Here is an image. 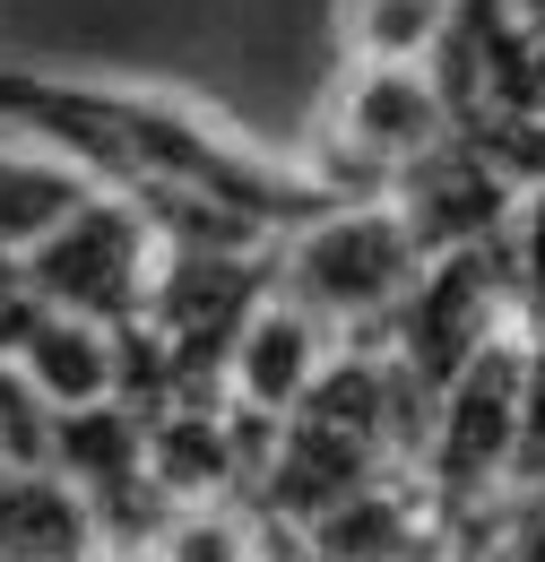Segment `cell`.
<instances>
[{
  "mask_svg": "<svg viewBox=\"0 0 545 562\" xmlns=\"http://www.w3.org/2000/svg\"><path fill=\"white\" fill-rule=\"evenodd\" d=\"M96 182L53 147H0V260H26Z\"/></svg>",
  "mask_w": 545,
  "mask_h": 562,
  "instance_id": "5",
  "label": "cell"
},
{
  "mask_svg": "<svg viewBox=\"0 0 545 562\" xmlns=\"http://www.w3.org/2000/svg\"><path fill=\"white\" fill-rule=\"evenodd\" d=\"M424 260L433 251H424V234L408 225L399 200H355V209L277 243V294L338 338V329H364V321H399Z\"/></svg>",
  "mask_w": 545,
  "mask_h": 562,
  "instance_id": "2",
  "label": "cell"
},
{
  "mask_svg": "<svg viewBox=\"0 0 545 562\" xmlns=\"http://www.w3.org/2000/svg\"><path fill=\"white\" fill-rule=\"evenodd\" d=\"M18 278L35 285V303L53 312H78L113 338H131L156 303V278H165V234L156 216L122 200V191H87L78 209L18 260Z\"/></svg>",
  "mask_w": 545,
  "mask_h": 562,
  "instance_id": "3",
  "label": "cell"
},
{
  "mask_svg": "<svg viewBox=\"0 0 545 562\" xmlns=\"http://www.w3.org/2000/svg\"><path fill=\"white\" fill-rule=\"evenodd\" d=\"M0 131L26 147H53L96 191H122L156 216L165 243L191 251H260L321 216L355 209V191L321 165L269 156L243 131H225L191 95L131 87V78H69L0 61Z\"/></svg>",
  "mask_w": 545,
  "mask_h": 562,
  "instance_id": "1",
  "label": "cell"
},
{
  "mask_svg": "<svg viewBox=\"0 0 545 562\" xmlns=\"http://www.w3.org/2000/svg\"><path fill=\"white\" fill-rule=\"evenodd\" d=\"M147 562H260V546L225 502H191V510H165V528L147 537Z\"/></svg>",
  "mask_w": 545,
  "mask_h": 562,
  "instance_id": "6",
  "label": "cell"
},
{
  "mask_svg": "<svg viewBox=\"0 0 545 562\" xmlns=\"http://www.w3.org/2000/svg\"><path fill=\"white\" fill-rule=\"evenodd\" d=\"M459 35V0H346V61L433 70Z\"/></svg>",
  "mask_w": 545,
  "mask_h": 562,
  "instance_id": "4",
  "label": "cell"
}]
</instances>
